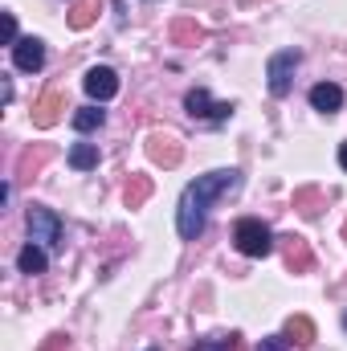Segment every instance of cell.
<instances>
[{"label": "cell", "mask_w": 347, "mask_h": 351, "mask_svg": "<svg viewBox=\"0 0 347 351\" xmlns=\"http://www.w3.org/2000/svg\"><path fill=\"white\" fill-rule=\"evenodd\" d=\"M241 184V176L233 172H208L200 176L196 184H188L184 188V196H180V213H176V221H180V237L184 241H196L200 237V229H204V213H208V204L217 200V196H225V192H233Z\"/></svg>", "instance_id": "6da1fadb"}, {"label": "cell", "mask_w": 347, "mask_h": 351, "mask_svg": "<svg viewBox=\"0 0 347 351\" xmlns=\"http://www.w3.org/2000/svg\"><path fill=\"white\" fill-rule=\"evenodd\" d=\"M233 241H237V250L246 254V258H265L270 250H274V233L261 225V221H237V229H233Z\"/></svg>", "instance_id": "7a4b0ae2"}, {"label": "cell", "mask_w": 347, "mask_h": 351, "mask_svg": "<svg viewBox=\"0 0 347 351\" xmlns=\"http://www.w3.org/2000/svg\"><path fill=\"white\" fill-rule=\"evenodd\" d=\"M294 70H298V49H282L270 58V94H290L294 86Z\"/></svg>", "instance_id": "3957f363"}, {"label": "cell", "mask_w": 347, "mask_h": 351, "mask_svg": "<svg viewBox=\"0 0 347 351\" xmlns=\"http://www.w3.org/2000/svg\"><path fill=\"white\" fill-rule=\"evenodd\" d=\"M58 237H62V221H58V213L33 204V208H29V241H33V245H53Z\"/></svg>", "instance_id": "277c9868"}, {"label": "cell", "mask_w": 347, "mask_h": 351, "mask_svg": "<svg viewBox=\"0 0 347 351\" xmlns=\"http://www.w3.org/2000/svg\"><path fill=\"white\" fill-rule=\"evenodd\" d=\"M278 241H282V258H286V269H290V274H311L315 254H311L307 237H294V233H286V237H278Z\"/></svg>", "instance_id": "5b68a950"}, {"label": "cell", "mask_w": 347, "mask_h": 351, "mask_svg": "<svg viewBox=\"0 0 347 351\" xmlns=\"http://www.w3.org/2000/svg\"><path fill=\"white\" fill-rule=\"evenodd\" d=\"M82 86H86V94L94 102H110V98L119 94V74H115L110 66H94V70H86Z\"/></svg>", "instance_id": "8992f818"}, {"label": "cell", "mask_w": 347, "mask_h": 351, "mask_svg": "<svg viewBox=\"0 0 347 351\" xmlns=\"http://www.w3.org/2000/svg\"><path fill=\"white\" fill-rule=\"evenodd\" d=\"M147 156H152V164L176 168V164L184 160V147H180V139H176V135H168V131H156V135H147Z\"/></svg>", "instance_id": "52a82bcc"}, {"label": "cell", "mask_w": 347, "mask_h": 351, "mask_svg": "<svg viewBox=\"0 0 347 351\" xmlns=\"http://www.w3.org/2000/svg\"><path fill=\"white\" fill-rule=\"evenodd\" d=\"M184 106H188L192 119H229L233 114V102H213L208 90H188Z\"/></svg>", "instance_id": "ba28073f"}, {"label": "cell", "mask_w": 347, "mask_h": 351, "mask_svg": "<svg viewBox=\"0 0 347 351\" xmlns=\"http://www.w3.org/2000/svg\"><path fill=\"white\" fill-rule=\"evenodd\" d=\"M12 62H16V70L37 74V70L45 66V45H41L37 37H21V41L12 45Z\"/></svg>", "instance_id": "9c48e42d"}, {"label": "cell", "mask_w": 347, "mask_h": 351, "mask_svg": "<svg viewBox=\"0 0 347 351\" xmlns=\"http://www.w3.org/2000/svg\"><path fill=\"white\" fill-rule=\"evenodd\" d=\"M62 110H66V98H62L58 90H45V94L33 102V123H37V127H53V123L62 119Z\"/></svg>", "instance_id": "30bf717a"}, {"label": "cell", "mask_w": 347, "mask_h": 351, "mask_svg": "<svg viewBox=\"0 0 347 351\" xmlns=\"http://www.w3.org/2000/svg\"><path fill=\"white\" fill-rule=\"evenodd\" d=\"M49 156H53V147H49V143H37V147H29V152L21 156V164H16V176H21V180H33V176L49 164Z\"/></svg>", "instance_id": "8fae6325"}, {"label": "cell", "mask_w": 347, "mask_h": 351, "mask_svg": "<svg viewBox=\"0 0 347 351\" xmlns=\"http://www.w3.org/2000/svg\"><path fill=\"white\" fill-rule=\"evenodd\" d=\"M311 106L323 110V114H331V110L344 106V90L335 86V82H319V86L311 90Z\"/></svg>", "instance_id": "7c38bea8"}, {"label": "cell", "mask_w": 347, "mask_h": 351, "mask_svg": "<svg viewBox=\"0 0 347 351\" xmlns=\"http://www.w3.org/2000/svg\"><path fill=\"white\" fill-rule=\"evenodd\" d=\"M286 339L298 343V348H311V343H315V323H311L307 315H290V319H286Z\"/></svg>", "instance_id": "4fadbf2b"}, {"label": "cell", "mask_w": 347, "mask_h": 351, "mask_svg": "<svg viewBox=\"0 0 347 351\" xmlns=\"http://www.w3.org/2000/svg\"><path fill=\"white\" fill-rule=\"evenodd\" d=\"M98 8H102V0H74V8H70V29H90V25L98 21Z\"/></svg>", "instance_id": "5bb4252c"}, {"label": "cell", "mask_w": 347, "mask_h": 351, "mask_svg": "<svg viewBox=\"0 0 347 351\" xmlns=\"http://www.w3.org/2000/svg\"><path fill=\"white\" fill-rule=\"evenodd\" d=\"M172 41L176 45H200L204 41V29L196 21H188V16H180V21H172Z\"/></svg>", "instance_id": "9a60e30c"}, {"label": "cell", "mask_w": 347, "mask_h": 351, "mask_svg": "<svg viewBox=\"0 0 347 351\" xmlns=\"http://www.w3.org/2000/svg\"><path fill=\"white\" fill-rule=\"evenodd\" d=\"M147 196H152V180H147V176H131V180H127V192H123L127 208H143Z\"/></svg>", "instance_id": "2e32d148"}, {"label": "cell", "mask_w": 347, "mask_h": 351, "mask_svg": "<svg viewBox=\"0 0 347 351\" xmlns=\"http://www.w3.org/2000/svg\"><path fill=\"white\" fill-rule=\"evenodd\" d=\"M294 208H298L302 217H319V213H323V192H319V188H298V192H294Z\"/></svg>", "instance_id": "e0dca14e"}, {"label": "cell", "mask_w": 347, "mask_h": 351, "mask_svg": "<svg viewBox=\"0 0 347 351\" xmlns=\"http://www.w3.org/2000/svg\"><path fill=\"white\" fill-rule=\"evenodd\" d=\"M70 168H78V172L98 168V147H94V143H74V147H70Z\"/></svg>", "instance_id": "ac0fdd59"}, {"label": "cell", "mask_w": 347, "mask_h": 351, "mask_svg": "<svg viewBox=\"0 0 347 351\" xmlns=\"http://www.w3.org/2000/svg\"><path fill=\"white\" fill-rule=\"evenodd\" d=\"M16 265H21V274H45V254H41V245H25L21 254H16Z\"/></svg>", "instance_id": "d6986e66"}, {"label": "cell", "mask_w": 347, "mask_h": 351, "mask_svg": "<svg viewBox=\"0 0 347 351\" xmlns=\"http://www.w3.org/2000/svg\"><path fill=\"white\" fill-rule=\"evenodd\" d=\"M74 127H78V131L102 127V110H98V106H78V110H74Z\"/></svg>", "instance_id": "ffe728a7"}, {"label": "cell", "mask_w": 347, "mask_h": 351, "mask_svg": "<svg viewBox=\"0 0 347 351\" xmlns=\"http://www.w3.org/2000/svg\"><path fill=\"white\" fill-rule=\"evenodd\" d=\"M192 351H241V339L237 335H229V339H204V343H196Z\"/></svg>", "instance_id": "44dd1931"}, {"label": "cell", "mask_w": 347, "mask_h": 351, "mask_svg": "<svg viewBox=\"0 0 347 351\" xmlns=\"http://www.w3.org/2000/svg\"><path fill=\"white\" fill-rule=\"evenodd\" d=\"M258 351H290V339H282V335H270V339H261Z\"/></svg>", "instance_id": "7402d4cb"}, {"label": "cell", "mask_w": 347, "mask_h": 351, "mask_svg": "<svg viewBox=\"0 0 347 351\" xmlns=\"http://www.w3.org/2000/svg\"><path fill=\"white\" fill-rule=\"evenodd\" d=\"M4 41H8V45L21 41V37H16V21H12V12H4Z\"/></svg>", "instance_id": "603a6c76"}, {"label": "cell", "mask_w": 347, "mask_h": 351, "mask_svg": "<svg viewBox=\"0 0 347 351\" xmlns=\"http://www.w3.org/2000/svg\"><path fill=\"white\" fill-rule=\"evenodd\" d=\"M41 351H66V335H49V339L41 343Z\"/></svg>", "instance_id": "cb8c5ba5"}, {"label": "cell", "mask_w": 347, "mask_h": 351, "mask_svg": "<svg viewBox=\"0 0 347 351\" xmlns=\"http://www.w3.org/2000/svg\"><path fill=\"white\" fill-rule=\"evenodd\" d=\"M339 164H344V172H347V143L339 147Z\"/></svg>", "instance_id": "d4e9b609"}, {"label": "cell", "mask_w": 347, "mask_h": 351, "mask_svg": "<svg viewBox=\"0 0 347 351\" xmlns=\"http://www.w3.org/2000/svg\"><path fill=\"white\" fill-rule=\"evenodd\" d=\"M344 241H347V221H344Z\"/></svg>", "instance_id": "484cf974"}, {"label": "cell", "mask_w": 347, "mask_h": 351, "mask_svg": "<svg viewBox=\"0 0 347 351\" xmlns=\"http://www.w3.org/2000/svg\"><path fill=\"white\" fill-rule=\"evenodd\" d=\"M147 351H156V348H147Z\"/></svg>", "instance_id": "4316f807"}, {"label": "cell", "mask_w": 347, "mask_h": 351, "mask_svg": "<svg viewBox=\"0 0 347 351\" xmlns=\"http://www.w3.org/2000/svg\"><path fill=\"white\" fill-rule=\"evenodd\" d=\"M344 323H347V319H344Z\"/></svg>", "instance_id": "83f0119b"}]
</instances>
